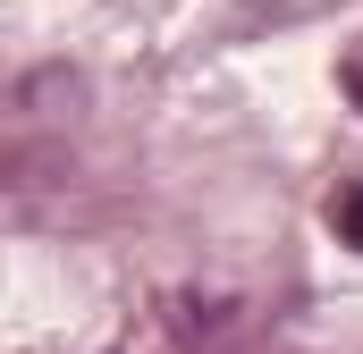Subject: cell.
I'll list each match as a JSON object with an SVG mask.
<instances>
[{
    "instance_id": "6da1fadb",
    "label": "cell",
    "mask_w": 363,
    "mask_h": 354,
    "mask_svg": "<svg viewBox=\"0 0 363 354\" xmlns=\"http://www.w3.org/2000/svg\"><path fill=\"white\" fill-rule=\"evenodd\" d=\"M330 228H338L347 245H363V185H347V194L330 202Z\"/></svg>"
}]
</instances>
